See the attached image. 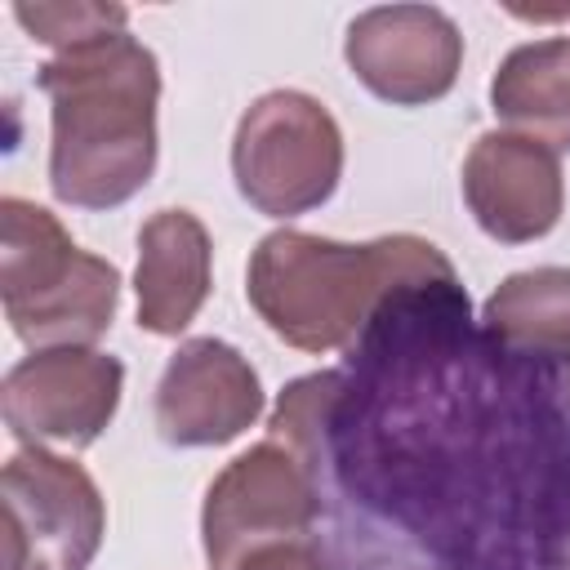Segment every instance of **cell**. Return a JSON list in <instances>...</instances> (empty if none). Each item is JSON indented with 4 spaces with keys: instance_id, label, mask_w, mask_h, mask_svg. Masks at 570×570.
<instances>
[{
    "instance_id": "cell-1",
    "label": "cell",
    "mask_w": 570,
    "mask_h": 570,
    "mask_svg": "<svg viewBox=\"0 0 570 570\" xmlns=\"http://www.w3.org/2000/svg\"><path fill=\"white\" fill-rule=\"evenodd\" d=\"M267 441L312 472L330 570H570V356L494 338L459 276L294 379Z\"/></svg>"
},
{
    "instance_id": "cell-2",
    "label": "cell",
    "mask_w": 570,
    "mask_h": 570,
    "mask_svg": "<svg viewBox=\"0 0 570 570\" xmlns=\"http://www.w3.org/2000/svg\"><path fill=\"white\" fill-rule=\"evenodd\" d=\"M49 98V187L71 209H116L134 200L160 156L156 107L160 62L129 36L53 53L36 71Z\"/></svg>"
},
{
    "instance_id": "cell-3",
    "label": "cell",
    "mask_w": 570,
    "mask_h": 570,
    "mask_svg": "<svg viewBox=\"0 0 570 570\" xmlns=\"http://www.w3.org/2000/svg\"><path fill=\"white\" fill-rule=\"evenodd\" d=\"M459 276L423 236L330 240L298 227L267 232L245 267V298L258 321L298 352H347L387 298L414 285Z\"/></svg>"
},
{
    "instance_id": "cell-4",
    "label": "cell",
    "mask_w": 570,
    "mask_h": 570,
    "mask_svg": "<svg viewBox=\"0 0 570 570\" xmlns=\"http://www.w3.org/2000/svg\"><path fill=\"white\" fill-rule=\"evenodd\" d=\"M0 303L9 330L31 347H94L120 303L111 258L80 249L36 200H0Z\"/></svg>"
},
{
    "instance_id": "cell-5",
    "label": "cell",
    "mask_w": 570,
    "mask_h": 570,
    "mask_svg": "<svg viewBox=\"0 0 570 570\" xmlns=\"http://www.w3.org/2000/svg\"><path fill=\"white\" fill-rule=\"evenodd\" d=\"M232 178L267 218L312 214L343 178V129L321 98L303 89H267L236 120Z\"/></svg>"
},
{
    "instance_id": "cell-6",
    "label": "cell",
    "mask_w": 570,
    "mask_h": 570,
    "mask_svg": "<svg viewBox=\"0 0 570 570\" xmlns=\"http://www.w3.org/2000/svg\"><path fill=\"white\" fill-rule=\"evenodd\" d=\"M4 508V570H89L107 503L94 476L49 445H22L0 472Z\"/></svg>"
},
{
    "instance_id": "cell-7",
    "label": "cell",
    "mask_w": 570,
    "mask_h": 570,
    "mask_svg": "<svg viewBox=\"0 0 570 570\" xmlns=\"http://www.w3.org/2000/svg\"><path fill=\"white\" fill-rule=\"evenodd\" d=\"M316 521L321 503L303 459L276 441H258L209 481L200 503V548L209 570H236L267 543L312 539Z\"/></svg>"
},
{
    "instance_id": "cell-8",
    "label": "cell",
    "mask_w": 570,
    "mask_h": 570,
    "mask_svg": "<svg viewBox=\"0 0 570 570\" xmlns=\"http://www.w3.org/2000/svg\"><path fill=\"white\" fill-rule=\"evenodd\" d=\"M125 392V365L94 347H45L22 356L0 383L4 428L18 445H94Z\"/></svg>"
},
{
    "instance_id": "cell-9",
    "label": "cell",
    "mask_w": 570,
    "mask_h": 570,
    "mask_svg": "<svg viewBox=\"0 0 570 570\" xmlns=\"http://www.w3.org/2000/svg\"><path fill=\"white\" fill-rule=\"evenodd\" d=\"M347 71L392 107L441 102L463 67V31L436 4H374L347 22Z\"/></svg>"
},
{
    "instance_id": "cell-10",
    "label": "cell",
    "mask_w": 570,
    "mask_h": 570,
    "mask_svg": "<svg viewBox=\"0 0 570 570\" xmlns=\"http://www.w3.org/2000/svg\"><path fill=\"white\" fill-rule=\"evenodd\" d=\"M263 414V383L245 352L205 334L183 338L165 361L151 419L174 450H214L249 432Z\"/></svg>"
},
{
    "instance_id": "cell-11",
    "label": "cell",
    "mask_w": 570,
    "mask_h": 570,
    "mask_svg": "<svg viewBox=\"0 0 570 570\" xmlns=\"http://www.w3.org/2000/svg\"><path fill=\"white\" fill-rule=\"evenodd\" d=\"M463 200L499 245H530L561 223V156L534 138L490 129L463 156Z\"/></svg>"
},
{
    "instance_id": "cell-12",
    "label": "cell",
    "mask_w": 570,
    "mask_h": 570,
    "mask_svg": "<svg viewBox=\"0 0 570 570\" xmlns=\"http://www.w3.org/2000/svg\"><path fill=\"white\" fill-rule=\"evenodd\" d=\"M214 240L191 209H156L138 227V330L178 338L209 298Z\"/></svg>"
},
{
    "instance_id": "cell-13",
    "label": "cell",
    "mask_w": 570,
    "mask_h": 570,
    "mask_svg": "<svg viewBox=\"0 0 570 570\" xmlns=\"http://www.w3.org/2000/svg\"><path fill=\"white\" fill-rule=\"evenodd\" d=\"M490 111L508 134L570 151V36L517 45L490 80Z\"/></svg>"
},
{
    "instance_id": "cell-14",
    "label": "cell",
    "mask_w": 570,
    "mask_h": 570,
    "mask_svg": "<svg viewBox=\"0 0 570 570\" xmlns=\"http://www.w3.org/2000/svg\"><path fill=\"white\" fill-rule=\"evenodd\" d=\"M481 325L525 352L570 356V267H525L494 285Z\"/></svg>"
},
{
    "instance_id": "cell-15",
    "label": "cell",
    "mask_w": 570,
    "mask_h": 570,
    "mask_svg": "<svg viewBox=\"0 0 570 570\" xmlns=\"http://www.w3.org/2000/svg\"><path fill=\"white\" fill-rule=\"evenodd\" d=\"M13 18H18V27H22L31 40H40V45L67 53V49H80V45H94V40H102V36L125 31L129 9H125V4L71 0V4H13Z\"/></svg>"
},
{
    "instance_id": "cell-16",
    "label": "cell",
    "mask_w": 570,
    "mask_h": 570,
    "mask_svg": "<svg viewBox=\"0 0 570 570\" xmlns=\"http://www.w3.org/2000/svg\"><path fill=\"white\" fill-rule=\"evenodd\" d=\"M236 570H330V561L312 539H289V543H267L249 552Z\"/></svg>"
}]
</instances>
